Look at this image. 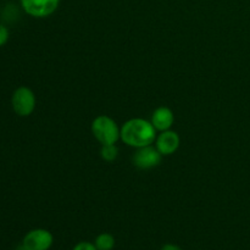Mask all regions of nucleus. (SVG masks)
<instances>
[{
	"label": "nucleus",
	"mask_w": 250,
	"mask_h": 250,
	"mask_svg": "<svg viewBox=\"0 0 250 250\" xmlns=\"http://www.w3.org/2000/svg\"><path fill=\"white\" fill-rule=\"evenodd\" d=\"M181 139L177 132L175 131H164L158 134L155 139V146L163 156H167L177 151L180 148Z\"/></svg>",
	"instance_id": "0eeeda50"
},
{
	"label": "nucleus",
	"mask_w": 250,
	"mask_h": 250,
	"mask_svg": "<svg viewBox=\"0 0 250 250\" xmlns=\"http://www.w3.org/2000/svg\"><path fill=\"white\" fill-rule=\"evenodd\" d=\"M11 104L19 116H29L36 109V95L28 87H19L12 94Z\"/></svg>",
	"instance_id": "7ed1b4c3"
},
{
	"label": "nucleus",
	"mask_w": 250,
	"mask_h": 250,
	"mask_svg": "<svg viewBox=\"0 0 250 250\" xmlns=\"http://www.w3.org/2000/svg\"><path fill=\"white\" fill-rule=\"evenodd\" d=\"M156 129L150 121L144 119H131L121 127V139L132 148H143L155 142Z\"/></svg>",
	"instance_id": "f257e3e1"
},
{
	"label": "nucleus",
	"mask_w": 250,
	"mask_h": 250,
	"mask_svg": "<svg viewBox=\"0 0 250 250\" xmlns=\"http://www.w3.org/2000/svg\"><path fill=\"white\" fill-rule=\"evenodd\" d=\"M60 0H21L24 11L33 17H48L58 10Z\"/></svg>",
	"instance_id": "39448f33"
},
{
	"label": "nucleus",
	"mask_w": 250,
	"mask_h": 250,
	"mask_svg": "<svg viewBox=\"0 0 250 250\" xmlns=\"http://www.w3.org/2000/svg\"><path fill=\"white\" fill-rule=\"evenodd\" d=\"M150 122L155 127L156 131H168L175 122V115L172 110L167 106H160L153 112Z\"/></svg>",
	"instance_id": "6e6552de"
},
{
	"label": "nucleus",
	"mask_w": 250,
	"mask_h": 250,
	"mask_svg": "<svg viewBox=\"0 0 250 250\" xmlns=\"http://www.w3.org/2000/svg\"><path fill=\"white\" fill-rule=\"evenodd\" d=\"M100 155H102L103 160L107 161V163H111L119 155V149H117V146L115 144H106V146H102Z\"/></svg>",
	"instance_id": "9d476101"
},
{
	"label": "nucleus",
	"mask_w": 250,
	"mask_h": 250,
	"mask_svg": "<svg viewBox=\"0 0 250 250\" xmlns=\"http://www.w3.org/2000/svg\"><path fill=\"white\" fill-rule=\"evenodd\" d=\"M92 133L102 146L116 144L121 138V128H119L116 122L106 115H100L93 120Z\"/></svg>",
	"instance_id": "f03ea898"
},
{
	"label": "nucleus",
	"mask_w": 250,
	"mask_h": 250,
	"mask_svg": "<svg viewBox=\"0 0 250 250\" xmlns=\"http://www.w3.org/2000/svg\"><path fill=\"white\" fill-rule=\"evenodd\" d=\"M160 250H183L181 247L176 246V244H172V243H167V244H164L163 247H161Z\"/></svg>",
	"instance_id": "ddd939ff"
},
{
	"label": "nucleus",
	"mask_w": 250,
	"mask_h": 250,
	"mask_svg": "<svg viewBox=\"0 0 250 250\" xmlns=\"http://www.w3.org/2000/svg\"><path fill=\"white\" fill-rule=\"evenodd\" d=\"M72 250H98L95 248L94 243H90V242H80V243L76 244L73 247Z\"/></svg>",
	"instance_id": "9b49d317"
},
{
	"label": "nucleus",
	"mask_w": 250,
	"mask_h": 250,
	"mask_svg": "<svg viewBox=\"0 0 250 250\" xmlns=\"http://www.w3.org/2000/svg\"><path fill=\"white\" fill-rule=\"evenodd\" d=\"M161 159L163 155L156 149V146H148L137 149L136 154L133 155V164L141 170H149L156 167L161 163Z\"/></svg>",
	"instance_id": "423d86ee"
},
{
	"label": "nucleus",
	"mask_w": 250,
	"mask_h": 250,
	"mask_svg": "<svg viewBox=\"0 0 250 250\" xmlns=\"http://www.w3.org/2000/svg\"><path fill=\"white\" fill-rule=\"evenodd\" d=\"M54 243V237L50 231L36 229L29 231L22 241L24 250H49Z\"/></svg>",
	"instance_id": "20e7f679"
},
{
	"label": "nucleus",
	"mask_w": 250,
	"mask_h": 250,
	"mask_svg": "<svg viewBox=\"0 0 250 250\" xmlns=\"http://www.w3.org/2000/svg\"><path fill=\"white\" fill-rule=\"evenodd\" d=\"M7 41H9V31H7L6 27L0 24V46L6 44Z\"/></svg>",
	"instance_id": "f8f14e48"
},
{
	"label": "nucleus",
	"mask_w": 250,
	"mask_h": 250,
	"mask_svg": "<svg viewBox=\"0 0 250 250\" xmlns=\"http://www.w3.org/2000/svg\"><path fill=\"white\" fill-rule=\"evenodd\" d=\"M115 244H116L115 237L107 232L100 233L94 241V246L98 250H112L115 248Z\"/></svg>",
	"instance_id": "1a4fd4ad"
}]
</instances>
